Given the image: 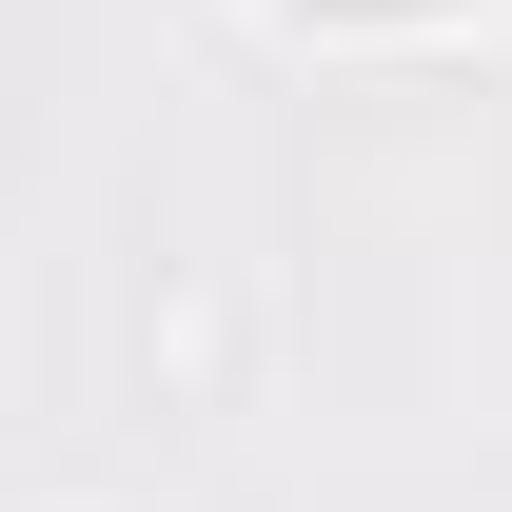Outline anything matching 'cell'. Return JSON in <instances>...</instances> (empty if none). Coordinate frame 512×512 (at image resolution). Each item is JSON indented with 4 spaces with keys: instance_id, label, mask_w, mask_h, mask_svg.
Wrapping results in <instances>:
<instances>
[{
    "instance_id": "obj_1",
    "label": "cell",
    "mask_w": 512,
    "mask_h": 512,
    "mask_svg": "<svg viewBox=\"0 0 512 512\" xmlns=\"http://www.w3.org/2000/svg\"><path fill=\"white\" fill-rule=\"evenodd\" d=\"M276 40H473V20H512V0H256Z\"/></svg>"
}]
</instances>
